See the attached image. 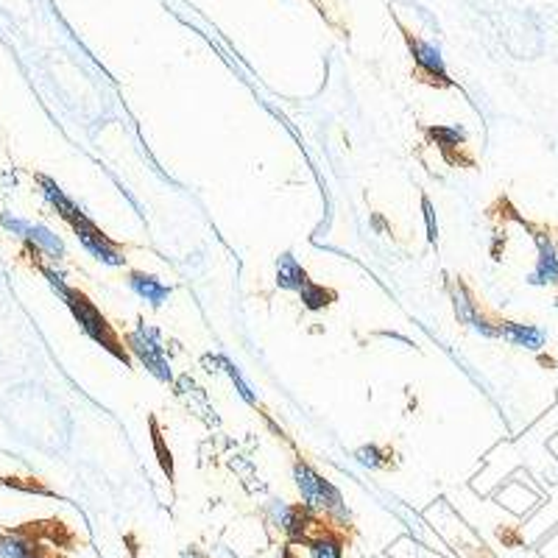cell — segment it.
<instances>
[{
    "label": "cell",
    "mask_w": 558,
    "mask_h": 558,
    "mask_svg": "<svg viewBox=\"0 0 558 558\" xmlns=\"http://www.w3.org/2000/svg\"><path fill=\"white\" fill-rule=\"evenodd\" d=\"M62 302H65L67 310L73 313V319H76V324L81 327V333L87 335V338H93L98 346H104L109 355H115L118 360H123L126 366L132 363L129 349L123 346L120 335L112 330V324L107 321V316H104V313L87 299V293L76 291V288H67V293L62 296Z\"/></svg>",
    "instance_id": "6da1fadb"
},
{
    "label": "cell",
    "mask_w": 558,
    "mask_h": 558,
    "mask_svg": "<svg viewBox=\"0 0 558 558\" xmlns=\"http://www.w3.org/2000/svg\"><path fill=\"white\" fill-rule=\"evenodd\" d=\"M302 296V305L307 307V310H324V307H330L335 302V293L330 291V288H324V285H316V282H310L305 291L299 293Z\"/></svg>",
    "instance_id": "9a60e30c"
},
{
    "label": "cell",
    "mask_w": 558,
    "mask_h": 558,
    "mask_svg": "<svg viewBox=\"0 0 558 558\" xmlns=\"http://www.w3.org/2000/svg\"><path fill=\"white\" fill-rule=\"evenodd\" d=\"M310 282H313V279L307 277V271L302 268V263H299L291 252H285L282 257H279L277 260V285L279 288L302 293Z\"/></svg>",
    "instance_id": "30bf717a"
},
{
    "label": "cell",
    "mask_w": 558,
    "mask_h": 558,
    "mask_svg": "<svg viewBox=\"0 0 558 558\" xmlns=\"http://www.w3.org/2000/svg\"><path fill=\"white\" fill-rule=\"evenodd\" d=\"M129 288H132L140 299H146L151 307H160L168 296H171V288L160 282L157 277H151L146 271H129Z\"/></svg>",
    "instance_id": "9c48e42d"
},
{
    "label": "cell",
    "mask_w": 558,
    "mask_h": 558,
    "mask_svg": "<svg viewBox=\"0 0 558 558\" xmlns=\"http://www.w3.org/2000/svg\"><path fill=\"white\" fill-rule=\"evenodd\" d=\"M0 221H3V226L6 229H12L14 235H20V238H26V232H28V221H20V218H14V215H9V213H3L0 215Z\"/></svg>",
    "instance_id": "ffe728a7"
},
{
    "label": "cell",
    "mask_w": 558,
    "mask_h": 558,
    "mask_svg": "<svg viewBox=\"0 0 558 558\" xmlns=\"http://www.w3.org/2000/svg\"><path fill=\"white\" fill-rule=\"evenodd\" d=\"M536 249H539V257H536V266H533L528 282L531 285H558V254L553 238L547 232H539Z\"/></svg>",
    "instance_id": "52a82bcc"
},
{
    "label": "cell",
    "mask_w": 558,
    "mask_h": 558,
    "mask_svg": "<svg viewBox=\"0 0 558 558\" xmlns=\"http://www.w3.org/2000/svg\"><path fill=\"white\" fill-rule=\"evenodd\" d=\"M3 486H12V489H20V492H40V494H51L45 486L40 483H20V478H0Z\"/></svg>",
    "instance_id": "d6986e66"
},
{
    "label": "cell",
    "mask_w": 558,
    "mask_h": 558,
    "mask_svg": "<svg viewBox=\"0 0 558 558\" xmlns=\"http://www.w3.org/2000/svg\"><path fill=\"white\" fill-rule=\"evenodd\" d=\"M305 542L313 558H344V542L330 528H321L319 536H307Z\"/></svg>",
    "instance_id": "4fadbf2b"
},
{
    "label": "cell",
    "mask_w": 558,
    "mask_h": 558,
    "mask_svg": "<svg viewBox=\"0 0 558 558\" xmlns=\"http://www.w3.org/2000/svg\"><path fill=\"white\" fill-rule=\"evenodd\" d=\"M37 182H40L42 193H45V199L51 201V207H54L56 213L62 215V221H67V224H76L79 218H84V213H81L79 207L73 204V201L67 199L65 190L56 185L54 179H48V176H37Z\"/></svg>",
    "instance_id": "8fae6325"
},
{
    "label": "cell",
    "mask_w": 558,
    "mask_h": 558,
    "mask_svg": "<svg viewBox=\"0 0 558 558\" xmlns=\"http://www.w3.org/2000/svg\"><path fill=\"white\" fill-rule=\"evenodd\" d=\"M293 480H296V489L302 494V500H305V508H310L313 514H321V517H346V508H344V497L341 492L335 489L330 480H324L313 469L310 464L305 461H296L293 464Z\"/></svg>",
    "instance_id": "7a4b0ae2"
},
{
    "label": "cell",
    "mask_w": 558,
    "mask_h": 558,
    "mask_svg": "<svg viewBox=\"0 0 558 558\" xmlns=\"http://www.w3.org/2000/svg\"><path fill=\"white\" fill-rule=\"evenodd\" d=\"M500 338L519 349L539 352L547 346V333L536 324H519V321H500Z\"/></svg>",
    "instance_id": "ba28073f"
},
{
    "label": "cell",
    "mask_w": 558,
    "mask_h": 558,
    "mask_svg": "<svg viewBox=\"0 0 558 558\" xmlns=\"http://www.w3.org/2000/svg\"><path fill=\"white\" fill-rule=\"evenodd\" d=\"M126 349H129L134 358L140 360V363H143L157 380L171 383L173 372H171V363H168V358H165V346H162L160 330L146 327V324H137L132 333L126 335Z\"/></svg>",
    "instance_id": "3957f363"
},
{
    "label": "cell",
    "mask_w": 558,
    "mask_h": 558,
    "mask_svg": "<svg viewBox=\"0 0 558 558\" xmlns=\"http://www.w3.org/2000/svg\"><path fill=\"white\" fill-rule=\"evenodd\" d=\"M450 293H452V310H455V319L461 321V324H466V327H472L475 333L486 335V338H500V324H492V321L480 313L475 296H472V291L466 288L461 279L452 282Z\"/></svg>",
    "instance_id": "5b68a950"
},
{
    "label": "cell",
    "mask_w": 558,
    "mask_h": 558,
    "mask_svg": "<svg viewBox=\"0 0 558 558\" xmlns=\"http://www.w3.org/2000/svg\"><path fill=\"white\" fill-rule=\"evenodd\" d=\"M422 210H425V221H427V238H430V243H436L439 240V224H436V213H433V204H430V199H422Z\"/></svg>",
    "instance_id": "e0dca14e"
},
{
    "label": "cell",
    "mask_w": 558,
    "mask_h": 558,
    "mask_svg": "<svg viewBox=\"0 0 558 558\" xmlns=\"http://www.w3.org/2000/svg\"><path fill=\"white\" fill-rule=\"evenodd\" d=\"M28 243V249L31 252H45L48 257H54V260H59V257H65V243L56 238L54 232L48 229V226L42 224H31L28 226L26 238H23Z\"/></svg>",
    "instance_id": "7c38bea8"
},
{
    "label": "cell",
    "mask_w": 558,
    "mask_h": 558,
    "mask_svg": "<svg viewBox=\"0 0 558 558\" xmlns=\"http://www.w3.org/2000/svg\"><path fill=\"white\" fill-rule=\"evenodd\" d=\"M226 369H229V377H232V380H235V386H238L240 397H243V399H249V402H254V397H252V388H249V386H246V383H243V377H240V374H238V369H235V366H226Z\"/></svg>",
    "instance_id": "44dd1931"
},
{
    "label": "cell",
    "mask_w": 558,
    "mask_h": 558,
    "mask_svg": "<svg viewBox=\"0 0 558 558\" xmlns=\"http://www.w3.org/2000/svg\"><path fill=\"white\" fill-rule=\"evenodd\" d=\"M154 447H157V455H160V464H162V469H165V475L171 478L173 475L171 452L165 450V444H162V436H160V430H157V425H154Z\"/></svg>",
    "instance_id": "ac0fdd59"
},
{
    "label": "cell",
    "mask_w": 558,
    "mask_h": 558,
    "mask_svg": "<svg viewBox=\"0 0 558 558\" xmlns=\"http://www.w3.org/2000/svg\"><path fill=\"white\" fill-rule=\"evenodd\" d=\"M405 40H408V48H411L413 54L416 76H422V79L430 81V84H439V87H450L452 81L447 79V67H444L439 48L425 40H416L408 31H405Z\"/></svg>",
    "instance_id": "8992f818"
},
{
    "label": "cell",
    "mask_w": 558,
    "mask_h": 558,
    "mask_svg": "<svg viewBox=\"0 0 558 558\" xmlns=\"http://www.w3.org/2000/svg\"><path fill=\"white\" fill-rule=\"evenodd\" d=\"M427 137L447 154V160H450L452 148H461L466 143V132L461 126H430Z\"/></svg>",
    "instance_id": "5bb4252c"
},
{
    "label": "cell",
    "mask_w": 558,
    "mask_h": 558,
    "mask_svg": "<svg viewBox=\"0 0 558 558\" xmlns=\"http://www.w3.org/2000/svg\"><path fill=\"white\" fill-rule=\"evenodd\" d=\"M70 229L76 232V238H79L81 246L93 254L98 263H104V266H112V268L126 266V252L120 249L115 240H109L107 235H104V232L87 218V215L79 218L76 224H70Z\"/></svg>",
    "instance_id": "277c9868"
},
{
    "label": "cell",
    "mask_w": 558,
    "mask_h": 558,
    "mask_svg": "<svg viewBox=\"0 0 558 558\" xmlns=\"http://www.w3.org/2000/svg\"><path fill=\"white\" fill-rule=\"evenodd\" d=\"M355 458H358L360 466H369V469H386V466H391V452L377 447V444L360 447V450L355 452Z\"/></svg>",
    "instance_id": "2e32d148"
}]
</instances>
